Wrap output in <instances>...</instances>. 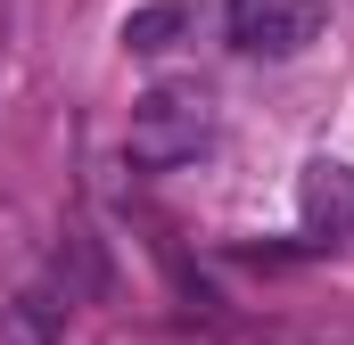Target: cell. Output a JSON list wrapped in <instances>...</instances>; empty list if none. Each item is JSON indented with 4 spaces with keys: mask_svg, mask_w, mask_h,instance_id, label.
I'll return each instance as SVG.
<instances>
[{
    "mask_svg": "<svg viewBox=\"0 0 354 345\" xmlns=\"http://www.w3.org/2000/svg\"><path fill=\"white\" fill-rule=\"evenodd\" d=\"M214 140V99L198 83H157L132 99V132H124V157L140 172H174Z\"/></svg>",
    "mask_w": 354,
    "mask_h": 345,
    "instance_id": "1",
    "label": "cell"
},
{
    "mask_svg": "<svg viewBox=\"0 0 354 345\" xmlns=\"http://www.w3.org/2000/svg\"><path fill=\"white\" fill-rule=\"evenodd\" d=\"M330 25V0H223V33L248 58H297Z\"/></svg>",
    "mask_w": 354,
    "mask_h": 345,
    "instance_id": "2",
    "label": "cell"
},
{
    "mask_svg": "<svg viewBox=\"0 0 354 345\" xmlns=\"http://www.w3.org/2000/svg\"><path fill=\"white\" fill-rule=\"evenodd\" d=\"M297 214H305V239H322V247L354 239V165L313 157V165L297 172Z\"/></svg>",
    "mask_w": 354,
    "mask_h": 345,
    "instance_id": "3",
    "label": "cell"
},
{
    "mask_svg": "<svg viewBox=\"0 0 354 345\" xmlns=\"http://www.w3.org/2000/svg\"><path fill=\"white\" fill-rule=\"evenodd\" d=\"M198 25H206V8H198V0H149V8H132V17H124V50L157 58V50H181Z\"/></svg>",
    "mask_w": 354,
    "mask_h": 345,
    "instance_id": "4",
    "label": "cell"
}]
</instances>
